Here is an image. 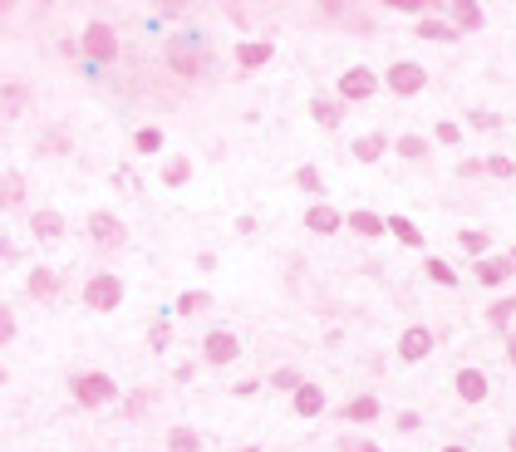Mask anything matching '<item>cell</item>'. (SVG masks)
Listing matches in <instances>:
<instances>
[{"instance_id": "obj_17", "label": "cell", "mask_w": 516, "mask_h": 452, "mask_svg": "<svg viewBox=\"0 0 516 452\" xmlns=\"http://www.w3.org/2000/svg\"><path fill=\"white\" fill-rule=\"evenodd\" d=\"M378 418V398H350L344 403V423H374Z\"/></svg>"}, {"instance_id": "obj_40", "label": "cell", "mask_w": 516, "mask_h": 452, "mask_svg": "<svg viewBox=\"0 0 516 452\" xmlns=\"http://www.w3.org/2000/svg\"><path fill=\"white\" fill-rule=\"evenodd\" d=\"M507 364L516 369V334H507Z\"/></svg>"}, {"instance_id": "obj_18", "label": "cell", "mask_w": 516, "mask_h": 452, "mask_svg": "<svg viewBox=\"0 0 516 452\" xmlns=\"http://www.w3.org/2000/svg\"><path fill=\"white\" fill-rule=\"evenodd\" d=\"M388 148V138L384 133H364V138H354V157H360V163H378V153Z\"/></svg>"}, {"instance_id": "obj_34", "label": "cell", "mask_w": 516, "mask_h": 452, "mask_svg": "<svg viewBox=\"0 0 516 452\" xmlns=\"http://www.w3.org/2000/svg\"><path fill=\"white\" fill-rule=\"evenodd\" d=\"M340 452H384V448L369 443V438H340Z\"/></svg>"}, {"instance_id": "obj_16", "label": "cell", "mask_w": 516, "mask_h": 452, "mask_svg": "<svg viewBox=\"0 0 516 452\" xmlns=\"http://www.w3.org/2000/svg\"><path fill=\"white\" fill-rule=\"evenodd\" d=\"M25 286H30V296H35V300H49V296L59 290V276H55L49 266H35V270H30V280H25Z\"/></svg>"}, {"instance_id": "obj_39", "label": "cell", "mask_w": 516, "mask_h": 452, "mask_svg": "<svg viewBox=\"0 0 516 452\" xmlns=\"http://www.w3.org/2000/svg\"><path fill=\"white\" fill-rule=\"evenodd\" d=\"M398 428H404V433H414V428H423V418H418V413H398Z\"/></svg>"}, {"instance_id": "obj_24", "label": "cell", "mask_w": 516, "mask_h": 452, "mask_svg": "<svg viewBox=\"0 0 516 452\" xmlns=\"http://www.w3.org/2000/svg\"><path fill=\"white\" fill-rule=\"evenodd\" d=\"M394 148H398V157H408V163H423V157H428V143L418 138V133H404Z\"/></svg>"}, {"instance_id": "obj_22", "label": "cell", "mask_w": 516, "mask_h": 452, "mask_svg": "<svg viewBox=\"0 0 516 452\" xmlns=\"http://www.w3.org/2000/svg\"><path fill=\"white\" fill-rule=\"evenodd\" d=\"M388 231H394V236L404 241V246H423V231L408 222V217H388Z\"/></svg>"}, {"instance_id": "obj_8", "label": "cell", "mask_w": 516, "mask_h": 452, "mask_svg": "<svg viewBox=\"0 0 516 452\" xmlns=\"http://www.w3.org/2000/svg\"><path fill=\"white\" fill-rule=\"evenodd\" d=\"M89 236L99 241L103 251H113V246H123V222L113 212H93L89 217Z\"/></svg>"}, {"instance_id": "obj_12", "label": "cell", "mask_w": 516, "mask_h": 452, "mask_svg": "<svg viewBox=\"0 0 516 452\" xmlns=\"http://www.w3.org/2000/svg\"><path fill=\"white\" fill-rule=\"evenodd\" d=\"M295 413H300V418L325 413V388L320 384H300V388H295Z\"/></svg>"}, {"instance_id": "obj_41", "label": "cell", "mask_w": 516, "mask_h": 452, "mask_svg": "<svg viewBox=\"0 0 516 452\" xmlns=\"http://www.w3.org/2000/svg\"><path fill=\"white\" fill-rule=\"evenodd\" d=\"M507 448H512V452H516V428H512V438H507Z\"/></svg>"}, {"instance_id": "obj_43", "label": "cell", "mask_w": 516, "mask_h": 452, "mask_svg": "<svg viewBox=\"0 0 516 452\" xmlns=\"http://www.w3.org/2000/svg\"><path fill=\"white\" fill-rule=\"evenodd\" d=\"M0 384H5V369H0Z\"/></svg>"}, {"instance_id": "obj_1", "label": "cell", "mask_w": 516, "mask_h": 452, "mask_svg": "<svg viewBox=\"0 0 516 452\" xmlns=\"http://www.w3.org/2000/svg\"><path fill=\"white\" fill-rule=\"evenodd\" d=\"M74 398H79L84 408H103L119 398V384H113L109 374H79L74 378Z\"/></svg>"}, {"instance_id": "obj_25", "label": "cell", "mask_w": 516, "mask_h": 452, "mask_svg": "<svg viewBox=\"0 0 516 452\" xmlns=\"http://www.w3.org/2000/svg\"><path fill=\"white\" fill-rule=\"evenodd\" d=\"M187 177H192V163H187V157H173V163L163 167V187H182Z\"/></svg>"}, {"instance_id": "obj_19", "label": "cell", "mask_w": 516, "mask_h": 452, "mask_svg": "<svg viewBox=\"0 0 516 452\" xmlns=\"http://www.w3.org/2000/svg\"><path fill=\"white\" fill-rule=\"evenodd\" d=\"M30 226H35L40 241H55L59 231H65V217H59V212H35V222H30Z\"/></svg>"}, {"instance_id": "obj_31", "label": "cell", "mask_w": 516, "mask_h": 452, "mask_svg": "<svg viewBox=\"0 0 516 452\" xmlns=\"http://www.w3.org/2000/svg\"><path fill=\"white\" fill-rule=\"evenodd\" d=\"M458 241H462V251H472V256L487 251V231H458Z\"/></svg>"}, {"instance_id": "obj_28", "label": "cell", "mask_w": 516, "mask_h": 452, "mask_svg": "<svg viewBox=\"0 0 516 452\" xmlns=\"http://www.w3.org/2000/svg\"><path fill=\"white\" fill-rule=\"evenodd\" d=\"M207 305L212 300H207L202 290H187V296H177V315H197V310H207Z\"/></svg>"}, {"instance_id": "obj_35", "label": "cell", "mask_w": 516, "mask_h": 452, "mask_svg": "<svg viewBox=\"0 0 516 452\" xmlns=\"http://www.w3.org/2000/svg\"><path fill=\"white\" fill-rule=\"evenodd\" d=\"M487 173H492V177H512V173H516V163L497 153V157H487Z\"/></svg>"}, {"instance_id": "obj_37", "label": "cell", "mask_w": 516, "mask_h": 452, "mask_svg": "<svg viewBox=\"0 0 516 452\" xmlns=\"http://www.w3.org/2000/svg\"><path fill=\"white\" fill-rule=\"evenodd\" d=\"M462 133H458V123H438V143H458Z\"/></svg>"}, {"instance_id": "obj_3", "label": "cell", "mask_w": 516, "mask_h": 452, "mask_svg": "<svg viewBox=\"0 0 516 452\" xmlns=\"http://www.w3.org/2000/svg\"><path fill=\"white\" fill-rule=\"evenodd\" d=\"M84 305H89V310H119V305H123L119 276H109V270L89 276V286H84Z\"/></svg>"}, {"instance_id": "obj_29", "label": "cell", "mask_w": 516, "mask_h": 452, "mask_svg": "<svg viewBox=\"0 0 516 452\" xmlns=\"http://www.w3.org/2000/svg\"><path fill=\"white\" fill-rule=\"evenodd\" d=\"M428 280H438V286H458V276H452V266H448V261H428Z\"/></svg>"}, {"instance_id": "obj_38", "label": "cell", "mask_w": 516, "mask_h": 452, "mask_svg": "<svg viewBox=\"0 0 516 452\" xmlns=\"http://www.w3.org/2000/svg\"><path fill=\"white\" fill-rule=\"evenodd\" d=\"M472 129H497V113H472Z\"/></svg>"}, {"instance_id": "obj_7", "label": "cell", "mask_w": 516, "mask_h": 452, "mask_svg": "<svg viewBox=\"0 0 516 452\" xmlns=\"http://www.w3.org/2000/svg\"><path fill=\"white\" fill-rule=\"evenodd\" d=\"M433 354V330H423V324H414V330H404V340H398V359L418 364Z\"/></svg>"}, {"instance_id": "obj_15", "label": "cell", "mask_w": 516, "mask_h": 452, "mask_svg": "<svg viewBox=\"0 0 516 452\" xmlns=\"http://www.w3.org/2000/svg\"><path fill=\"white\" fill-rule=\"evenodd\" d=\"M344 226H354V231H360V236H369V241H374V236H384V231H388L384 217L364 212V207H360V212H350V217H344Z\"/></svg>"}, {"instance_id": "obj_33", "label": "cell", "mask_w": 516, "mask_h": 452, "mask_svg": "<svg viewBox=\"0 0 516 452\" xmlns=\"http://www.w3.org/2000/svg\"><path fill=\"white\" fill-rule=\"evenodd\" d=\"M271 384H276V388H290V394H295L305 378H300V369H276V378H271Z\"/></svg>"}, {"instance_id": "obj_6", "label": "cell", "mask_w": 516, "mask_h": 452, "mask_svg": "<svg viewBox=\"0 0 516 452\" xmlns=\"http://www.w3.org/2000/svg\"><path fill=\"white\" fill-rule=\"evenodd\" d=\"M374 89H378V79L369 75V69H344L340 75V99H350V103L374 99Z\"/></svg>"}, {"instance_id": "obj_26", "label": "cell", "mask_w": 516, "mask_h": 452, "mask_svg": "<svg viewBox=\"0 0 516 452\" xmlns=\"http://www.w3.org/2000/svg\"><path fill=\"white\" fill-rule=\"evenodd\" d=\"M512 315H516V296H507V300H497V305H492V310H487V324L507 330V324H512Z\"/></svg>"}, {"instance_id": "obj_21", "label": "cell", "mask_w": 516, "mask_h": 452, "mask_svg": "<svg viewBox=\"0 0 516 452\" xmlns=\"http://www.w3.org/2000/svg\"><path fill=\"white\" fill-rule=\"evenodd\" d=\"M418 35L423 40H458V30H452L448 20H438V15H423L418 20Z\"/></svg>"}, {"instance_id": "obj_9", "label": "cell", "mask_w": 516, "mask_h": 452, "mask_svg": "<svg viewBox=\"0 0 516 452\" xmlns=\"http://www.w3.org/2000/svg\"><path fill=\"white\" fill-rule=\"evenodd\" d=\"M452 384H458L462 403H482V398H487V374H482V369H458Z\"/></svg>"}, {"instance_id": "obj_13", "label": "cell", "mask_w": 516, "mask_h": 452, "mask_svg": "<svg viewBox=\"0 0 516 452\" xmlns=\"http://www.w3.org/2000/svg\"><path fill=\"white\" fill-rule=\"evenodd\" d=\"M448 15H452V30H482V5H472V0H452L448 5Z\"/></svg>"}, {"instance_id": "obj_23", "label": "cell", "mask_w": 516, "mask_h": 452, "mask_svg": "<svg viewBox=\"0 0 516 452\" xmlns=\"http://www.w3.org/2000/svg\"><path fill=\"white\" fill-rule=\"evenodd\" d=\"M20 197H25V182L15 173H0V207H20Z\"/></svg>"}, {"instance_id": "obj_5", "label": "cell", "mask_w": 516, "mask_h": 452, "mask_svg": "<svg viewBox=\"0 0 516 452\" xmlns=\"http://www.w3.org/2000/svg\"><path fill=\"white\" fill-rule=\"evenodd\" d=\"M202 354H207V364H231V359L241 354V340H236L231 330H212V334L202 340Z\"/></svg>"}, {"instance_id": "obj_27", "label": "cell", "mask_w": 516, "mask_h": 452, "mask_svg": "<svg viewBox=\"0 0 516 452\" xmlns=\"http://www.w3.org/2000/svg\"><path fill=\"white\" fill-rule=\"evenodd\" d=\"M167 452H197V433L192 428H173L167 433Z\"/></svg>"}, {"instance_id": "obj_11", "label": "cell", "mask_w": 516, "mask_h": 452, "mask_svg": "<svg viewBox=\"0 0 516 452\" xmlns=\"http://www.w3.org/2000/svg\"><path fill=\"white\" fill-rule=\"evenodd\" d=\"M512 270H516L512 256H487L477 266V280H482V286H502V280H512Z\"/></svg>"}, {"instance_id": "obj_2", "label": "cell", "mask_w": 516, "mask_h": 452, "mask_svg": "<svg viewBox=\"0 0 516 452\" xmlns=\"http://www.w3.org/2000/svg\"><path fill=\"white\" fill-rule=\"evenodd\" d=\"M84 55H89L93 65H109V59H119V30L103 25V20H93V25L84 30Z\"/></svg>"}, {"instance_id": "obj_20", "label": "cell", "mask_w": 516, "mask_h": 452, "mask_svg": "<svg viewBox=\"0 0 516 452\" xmlns=\"http://www.w3.org/2000/svg\"><path fill=\"white\" fill-rule=\"evenodd\" d=\"M310 113H315V123H325V129H340V119H344V109L334 99H315Z\"/></svg>"}, {"instance_id": "obj_32", "label": "cell", "mask_w": 516, "mask_h": 452, "mask_svg": "<svg viewBox=\"0 0 516 452\" xmlns=\"http://www.w3.org/2000/svg\"><path fill=\"white\" fill-rule=\"evenodd\" d=\"M133 148H138V153H157V148H163V133H157V129H143L138 138H133Z\"/></svg>"}, {"instance_id": "obj_42", "label": "cell", "mask_w": 516, "mask_h": 452, "mask_svg": "<svg viewBox=\"0 0 516 452\" xmlns=\"http://www.w3.org/2000/svg\"><path fill=\"white\" fill-rule=\"evenodd\" d=\"M442 452H467V448H458V443H452V448H442Z\"/></svg>"}, {"instance_id": "obj_14", "label": "cell", "mask_w": 516, "mask_h": 452, "mask_svg": "<svg viewBox=\"0 0 516 452\" xmlns=\"http://www.w3.org/2000/svg\"><path fill=\"white\" fill-rule=\"evenodd\" d=\"M271 55H276V45H266V40H256V45H236V65H241V69L271 65Z\"/></svg>"}, {"instance_id": "obj_10", "label": "cell", "mask_w": 516, "mask_h": 452, "mask_svg": "<svg viewBox=\"0 0 516 452\" xmlns=\"http://www.w3.org/2000/svg\"><path fill=\"white\" fill-rule=\"evenodd\" d=\"M305 226L315 231V236H334V231L344 226V217L334 212V207H325V202H315L310 212H305Z\"/></svg>"}, {"instance_id": "obj_4", "label": "cell", "mask_w": 516, "mask_h": 452, "mask_svg": "<svg viewBox=\"0 0 516 452\" xmlns=\"http://www.w3.org/2000/svg\"><path fill=\"white\" fill-rule=\"evenodd\" d=\"M423 84H428V69L414 65V59H398V65L388 69V89H394L398 99H414V93H423Z\"/></svg>"}, {"instance_id": "obj_30", "label": "cell", "mask_w": 516, "mask_h": 452, "mask_svg": "<svg viewBox=\"0 0 516 452\" xmlns=\"http://www.w3.org/2000/svg\"><path fill=\"white\" fill-rule=\"evenodd\" d=\"M295 187H300V192H320V173H315L310 163L295 167Z\"/></svg>"}, {"instance_id": "obj_36", "label": "cell", "mask_w": 516, "mask_h": 452, "mask_svg": "<svg viewBox=\"0 0 516 452\" xmlns=\"http://www.w3.org/2000/svg\"><path fill=\"white\" fill-rule=\"evenodd\" d=\"M10 340H15V315L0 305V344H10Z\"/></svg>"}]
</instances>
